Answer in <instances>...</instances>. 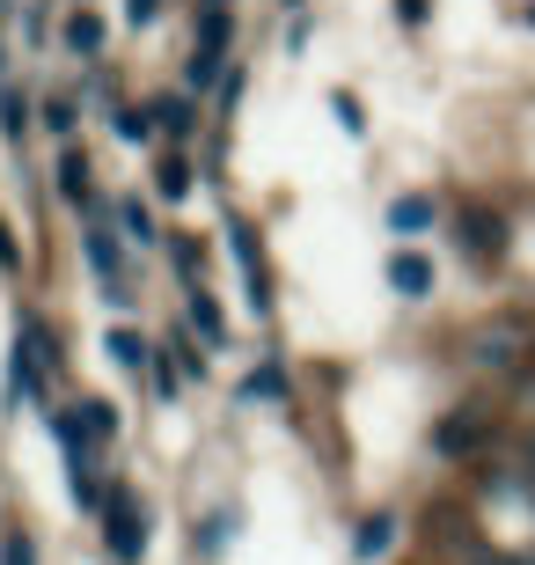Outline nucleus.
Here are the masks:
<instances>
[{"instance_id":"20","label":"nucleus","mask_w":535,"mask_h":565,"mask_svg":"<svg viewBox=\"0 0 535 565\" xmlns=\"http://www.w3.org/2000/svg\"><path fill=\"white\" fill-rule=\"evenodd\" d=\"M104 44H110V30H104L96 8H74V15H66V52H74V60H96Z\"/></svg>"},{"instance_id":"36","label":"nucleus","mask_w":535,"mask_h":565,"mask_svg":"<svg viewBox=\"0 0 535 565\" xmlns=\"http://www.w3.org/2000/svg\"><path fill=\"white\" fill-rule=\"evenodd\" d=\"M0 536H8V522H0Z\"/></svg>"},{"instance_id":"2","label":"nucleus","mask_w":535,"mask_h":565,"mask_svg":"<svg viewBox=\"0 0 535 565\" xmlns=\"http://www.w3.org/2000/svg\"><path fill=\"white\" fill-rule=\"evenodd\" d=\"M82 265L118 309L140 301V273H132V250H125V228H118V213H110V199H96L82 213Z\"/></svg>"},{"instance_id":"18","label":"nucleus","mask_w":535,"mask_h":565,"mask_svg":"<svg viewBox=\"0 0 535 565\" xmlns=\"http://www.w3.org/2000/svg\"><path fill=\"white\" fill-rule=\"evenodd\" d=\"M104 353L118 360V375H147V360H154V345H147L132 323H110L104 331Z\"/></svg>"},{"instance_id":"30","label":"nucleus","mask_w":535,"mask_h":565,"mask_svg":"<svg viewBox=\"0 0 535 565\" xmlns=\"http://www.w3.org/2000/svg\"><path fill=\"white\" fill-rule=\"evenodd\" d=\"M330 118H338V126H345L352 140H360V132H367V104H360V96H345V88H338V96H330Z\"/></svg>"},{"instance_id":"27","label":"nucleus","mask_w":535,"mask_h":565,"mask_svg":"<svg viewBox=\"0 0 535 565\" xmlns=\"http://www.w3.org/2000/svg\"><path fill=\"white\" fill-rule=\"evenodd\" d=\"M0 132H8V140H30V104H22V88H0Z\"/></svg>"},{"instance_id":"34","label":"nucleus","mask_w":535,"mask_h":565,"mask_svg":"<svg viewBox=\"0 0 535 565\" xmlns=\"http://www.w3.org/2000/svg\"><path fill=\"white\" fill-rule=\"evenodd\" d=\"M462 565H521V558H499V551H477L470 544V551H462Z\"/></svg>"},{"instance_id":"31","label":"nucleus","mask_w":535,"mask_h":565,"mask_svg":"<svg viewBox=\"0 0 535 565\" xmlns=\"http://www.w3.org/2000/svg\"><path fill=\"white\" fill-rule=\"evenodd\" d=\"M389 8H396L404 30H426V22H432V0H389Z\"/></svg>"},{"instance_id":"24","label":"nucleus","mask_w":535,"mask_h":565,"mask_svg":"<svg viewBox=\"0 0 535 565\" xmlns=\"http://www.w3.org/2000/svg\"><path fill=\"white\" fill-rule=\"evenodd\" d=\"M38 126L52 132V140H74V132H82V104H74V96H44V110H38Z\"/></svg>"},{"instance_id":"12","label":"nucleus","mask_w":535,"mask_h":565,"mask_svg":"<svg viewBox=\"0 0 535 565\" xmlns=\"http://www.w3.org/2000/svg\"><path fill=\"white\" fill-rule=\"evenodd\" d=\"M432 221H440V206H432L426 191H396L389 206H382V228H389L396 243H411V235H426Z\"/></svg>"},{"instance_id":"33","label":"nucleus","mask_w":535,"mask_h":565,"mask_svg":"<svg viewBox=\"0 0 535 565\" xmlns=\"http://www.w3.org/2000/svg\"><path fill=\"white\" fill-rule=\"evenodd\" d=\"M154 15H162V0H125V22H132V30H147Z\"/></svg>"},{"instance_id":"22","label":"nucleus","mask_w":535,"mask_h":565,"mask_svg":"<svg viewBox=\"0 0 535 565\" xmlns=\"http://www.w3.org/2000/svg\"><path fill=\"white\" fill-rule=\"evenodd\" d=\"M82 426H88V448H96V456H110V448H118V434H125L118 404H104V397H88V404H82Z\"/></svg>"},{"instance_id":"25","label":"nucleus","mask_w":535,"mask_h":565,"mask_svg":"<svg viewBox=\"0 0 535 565\" xmlns=\"http://www.w3.org/2000/svg\"><path fill=\"white\" fill-rule=\"evenodd\" d=\"M110 213H118L125 243H140V250H154V213H147V199H110Z\"/></svg>"},{"instance_id":"26","label":"nucleus","mask_w":535,"mask_h":565,"mask_svg":"<svg viewBox=\"0 0 535 565\" xmlns=\"http://www.w3.org/2000/svg\"><path fill=\"white\" fill-rule=\"evenodd\" d=\"M110 126H118V140H125V147H147V140H154V110L118 104V110H110Z\"/></svg>"},{"instance_id":"32","label":"nucleus","mask_w":535,"mask_h":565,"mask_svg":"<svg viewBox=\"0 0 535 565\" xmlns=\"http://www.w3.org/2000/svg\"><path fill=\"white\" fill-rule=\"evenodd\" d=\"M0 279H22V250H15V235H8V221H0Z\"/></svg>"},{"instance_id":"29","label":"nucleus","mask_w":535,"mask_h":565,"mask_svg":"<svg viewBox=\"0 0 535 565\" xmlns=\"http://www.w3.org/2000/svg\"><path fill=\"white\" fill-rule=\"evenodd\" d=\"M0 565H44L38 536H30V529H8V536H0Z\"/></svg>"},{"instance_id":"3","label":"nucleus","mask_w":535,"mask_h":565,"mask_svg":"<svg viewBox=\"0 0 535 565\" xmlns=\"http://www.w3.org/2000/svg\"><path fill=\"white\" fill-rule=\"evenodd\" d=\"M104 558L110 565H140L147 558V507H140V492L125 478H110V500H104Z\"/></svg>"},{"instance_id":"19","label":"nucleus","mask_w":535,"mask_h":565,"mask_svg":"<svg viewBox=\"0 0 535 565\" xmlns=\"http://www.w3.org/2000/svg\"><path fill=\"white\" fill-rule=\"evenodd\" d=\"M162 250H169V273L184 279V294L206 287V243H199V235H169Z\"/></svg>"},{"instance_id":"15","label":"nucleus","mask_w":535,"mask_h":565,"mask_svg":"<svg viewBox=\"0 0 535 565\" xmlns=\"http://www.w3.org/2000/svg\"><path fill=\"white\" fill-rule=\"evenodd\" d=\"M293 397V367L279 353H265L257 367L243 375V404H287Z\"/></svg>"},{"instance_id":"16","label":"nucleus","mask_w":535,"mask_h":565,"mask_svg":"<svg viewBox=\"0 0 535 565\" xmlns=\"http://www.w3.org/2000/svg\"><path fill=\"white\" fill-rule=\"evenodd\" d=\"M154 132H169V147H191V132H199V104H191V88H176V96H154Z\"/></svg>"},{"instance_id":"14","label":"nucleus","mask_w":535,"mask_h":565,"mask_svg":"<svg viewBox=\"0 0 535 565\" xmlns=\"http://www.w3.org/2000/svg\"><path fill=\"white\" fill-rule=\"evenodd\" d=\"M52 184H60V199H66L74 213H88V206H96V191H88V154H82L74 140H66L60 154H52Z\"/></svg>"},{"instance_id":"17","label":"nucleus","mask_w":535,"mask_h":565,"mask_svg":"<svg viewBox=\"0 0 535 565\" xmlns=\"http://www.w3.org/2000/svg\"><path fill=\"white\" fill-rule=\"evenodd\" d=\"M227 44H235V0H206L199 8V52L227 60Z\"/></svg>"},{"instance_id":"8","label":"nucleus","mask_w":535,"mask_h":565,"mask_svg":"<svg viewBox=\"0 0 535 565\" xmlns=\"http://www.w3.org/2000/svg\"><path fill=\"white\" fill-rule=\"evenodd\" d=\"M396 544H404V514H396V507H367V514L352 522V558L360 565H382Z\"/></svg>"},{"instance_id":"35","label":"nucleus","mask_w":535,"mask_h":565,"mask_svg":"<svg viewBox=\"0 0 535 565\" xmlns=\"http://www.w3.org/2000/svg\"><path fill=\"white\" fill-rule=\"evenodd\" d=\"M279 8H301V0H279Z\"/></svg>"},{"instance_id":"37","label":"nucleus","mask_w":535,"mask_h":565,"mask_svg":"<svg viewBox=\"0 0 535 565\" xmlns=\"http://www.w3.org/2000/svg\"><path fill=\"white\" fill-rule=\"evenodd\" d=\"M528 22H535V8H528Z\"/></svg>"},{"instance_id":"6","label":"nucleus","mask_w":535,"mask_h":565,"mask_svg":"<svg viewBox=\"0 0 535 565\" xmlns=\"http://www.w3.org/2000/svg\"><path fill=\"white\" fill-rule=\"evenodd\" d=\"M484 448H492V419H484L477 404H454V412L432 419V456L440 462H477Z\"/></svg>"},{"instance_id":"28","label":"nucleus","mask_w":535,"mask_h":565,"mask_svg":"<svg viewBox=\"0 0 535 565\" xmlns=\"http://www.w3.org/2000/svg\"><path fill=\"white\" fill-rule=\"evenodd\" d=\"M221 74H227V60H213V52H191L184 88H191V96H206V88H221Z\"/></svg>"},{"instance_id":"21","label":"nucleus","mask_w":535,"mask_h":565,"mask_svg":"<svg viewBox=\"0 0 535 565\" xmlns=\"http://www.w3.org/2000/svg\"><path fill=\"white\" fill-rule=\"evenodd\" d=\"M235 536H243V514H235V507H213V514H206V522H199V558H221V551L227 544H235Z\"/></svg>"},{"instance_id":"23","label":"nucleus","mask_w":535,"mask_h":565,"mask_svg":"<svg viewBox=\"0 0 535 565\" xmlns=\"http://www.w3.org/2000/svg\"><path fill=\"white\" fill-rule=\"evenodd\" d=\"M147 390H154V404H176L191 390L184 382V367H176V353L169 345H154V360H147Z\"/></svg>"},{"instance_id":"11","label":"nucleus","mask_w":535,"mask_h":565,"mask_svg":"<svg viewBox=\"0 0 535 565\" xmlns=\"http://www.w3.org/2000/svg\"><path fill=\"white\" fill-rule=\"evenodd\" d=\"M191 191H199V162H191V147H162V154H154V199L184 206Z\"/></svg>"},{"instance_id":"1","label":"nucleus","mask_w":535,"mask_h":565,"mask_svg":"<svg viewBox=\"0 0 535 565\" xmlns=\"http://www.w3.org/2000/svg\"><path fill=\"white\" fill-rule=\"evenodd\" d=\"M52 375H60V331H44V316L22 309L15 338H8V412H22V404L52 412Z\"/></svg>"},{"instance_id":"4","label":"nucleus","mask_w":535,"mask_h":565,"mask_svg":"<svg viewBox=\"0 0 535 565\" xmlns=\"http://www.w3.org/2000/svg\"><path fill=\"white\" fill-rule=\"evenodd\" d=\"M448 235H454V250L470 257V265H499V257L514 250V228H506V213L484 206V199H462V206H454V221H448Z\"/></svg>"},{"instance_id":"10","label":"nucleus","mask_w":535,"mask_h":565,"mask_svg":"<svg viewBox=\"0 0 535 565\" xmlns=\"http://www.w3.org/2000/svg\"><path fill=\"white\" fill-rule=\"evenodd\" d=\"M44 434H52V448L66 456V478H74V470H88V456H96V448H88L82 404H52V412H44Z\"/></svg>"},{"instance_id":"13","label":"nucleus","mask_w":535,"mask_h":565,"mask_svg":"<svg viewBox=\"0 0 535 565\" xmlns=\"http://www.w3.org/2000/svg\"><path fill=\"white\" fill-rule=\"evenodd\" d=\"M184 331L199 338L206 353H221V345H227V309L213 301L206 287H191V294H184Z\"/></svg>"},{"instance_id":"7","label":"nucleus","mask_w":535,"mask_h":565,"mask_svg":"<svg viewBox=\"0 0 535 565\" xmlns=\"http://www.w3.org/2000/svg\"><path fill=\"white\" fill-rule=\"evenodd\" d=\"M227 250H235V273H243L249 309H257V316H271V273H265V243H257V228H249L243 213H227Z\"/></svg>"},{"instance_id":"5","label":"nucleus","mask_w":535,"mask_h":565,"mask_svg":"<svg viewBox=\"0 0 535 565\" xmlns=\"http://www.w3.org/2000/svg\"><path fill=\"white\" fill-rule=\"evenodd\" d=\"M521 345H528V323H521V316H499V323H477V331L462 338V360L484 367V375H506V367L521 375Z\"/></svg>"},{"instance_id":"9","label":"nucleus","mask_w":535,"mask_h":565,"mask_svg":"<svg viewBox=\"0 0 535 565\" xmlns=\"http://www.w3.org/2000/svg\"><path fill=\"white\" fill-rule=\"evenodd\" d=\"M382 287H389L396 301H426L432 294V257L411 250V243H396V250L382 257Z\"/></svg>"}]
</instances>
